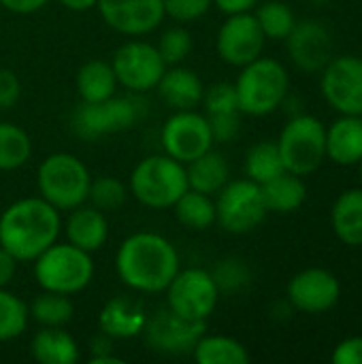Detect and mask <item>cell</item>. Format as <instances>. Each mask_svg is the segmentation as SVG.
Wrapping results in <instances>:
<instances>
[{
    "label": "cell",
    "mask_w": 362,
    "mask_h": 364,
    "mask_svg": "<svg viewBox=\"0 0 362 364\" xmlns=\"http://www.w3.org/2000/svg\"><path fill=\"white\" fill-rule=\"evenodd\" d=\"M115 271L119 279L137 292H164L179 271V254L162 235L137 232L119 245Z\"/></svg>",
    "instance_id": "6da1fadb"
},
{
    "label": "cell",
    "mask_w": 362,
    "mask_h": 364,
    "mask_svg": "<svg viewBox=\"0 0 362 364\" xmlns=\"http://www.w3.org/2000/svg\"><path fill=\"white\" fill-rule=\"evenodd\" d=\"M60 211L45 198H21L0 215V245L19 262H32L60 237Z\"/></svg>",
    "instance_id": "7a4b0ae2"
},
{
    "label": "cell",
    "mask_w": 362,
    "mask_h": 364,
    "mask_svg": "<svg viewBox=\"0 0 362 364\" xmlns=\"http://www.w3.org/2000/svg\"><path fill=\"white\" fill-rule=\"evenodd\" d=\"M288 87L290 79L284 64L262 55L241 66V75L235 81L239 109L252 117H265L280 109L288 96Z\"/></svg>",
    "instance_id": "3957f363"
},
{
    "label": "cell",
    "mask_w": 362,
    "mask_h": 364,
    "mask_svg": "<svg viewBox=\"0 0 362 364\" xmlns=\"http://www.w3.org/2000/svg\"><path fill=\"white\" fill-rule=\"evenodd\" d=\"M130 194L145 207L171 209L188 190L186 166L171 156H147L130 173Z\"/></svg>",
    "instance_id": "277c9868"
},
{
    "label": "cell",
    "mask_w": 362,
    "mask_h": 364,
    "mask_svg": "<svg viewBox=\"0 0 362 364\" xmlns=\"http://www.w3.org/2000/svg\"><path fill=\"white\" fill-rule=\"evenodd\" d=\"M36 183L41 198L58 211H70L87 200L92 177L87 166L77 156L58 151L41 162Z\"/></svg>",
    "instance_id": "5b68a950"
},
{
    "label": "cell",
    "mask_w": 362,
    "mask_h": 364,
    "mask_svg": "<svg viewBox=\"0 0 362 364\" xmlns=\"http://www.w3.org/2000/svg\"><path fill=\"white\" fill-rule=\"evenodd\" d=\"M34 277L43 290L70 296L90 286L94 262L90 252L73 243H53L34 258Z\"/></svg>",
    "instance_id": "8992f818"
},
{
    "label": "cell",
    "mask_w": 362,
    "mask_h": 364,
    "mask_svg": "<svg viewBox=\"0 0 362 364\" xmlns=\"http://www.w3.org/2000/svg\"><path fill=\"white\" fill-rule=\"evenodd\" d=\"M277 147L288 173L312 175L326 158V126L314 115H294L284 126Z\"/></svg>",
    "instance_id": "52a82bcc"
},
{
    "label": "cell",
    "mask_w": 362,
    "mask_h": 364,
    "mask_svg": "<svg viewBox=\"0 0 362 364\" xmlns=\"http://www.w3.org/2000/svg\"><path fill=\"white\" fill-rule=\"evenodd\" d=\"M262 190L252 179L228 181L215 200V222L230 235H247L267 218Z\"/></svg>",
    "instance_id": "ba28073f"
},
{
    "label": "cell",
    "mask_w": 362,
    "mask_h": 364,
    "mask_svg": "<svg viewBox=\"0 0 362 364\" xmlns=\"http://www.w3.org/2000/svg\"><path fill=\"white\" fill-rule=\"evenodd\" d=\"M164 292L166 305L181 318L194 322H207L220 299V288L213 275L205 269L177 271Z\"/></svg>",
    "instance_id": "9c48e42d"
},
{
    "label": "cell",
    "mask_w": 362,
    "mask_h": 364,
    "mask_svg": "<svg viewBox=\"0 0 362 364\" xmlns=\"http://www.w3.org/2000/svg\"><path fill=\"white\" fill-rule=\"evenodd\" d=\"M139 102L132 98H107L98 102H83L73 113V130L85 141H96L122 130H128L139 119Z\"/></svg>",
    "instance_id": "30bf717a"
},
{
    "label": "cell",
    "mask_w": 362,
    "mask_h": 364,
    "mask_svg": "<svg viewBox=\"0 0 362 364\" xmlns=\"http://www.w3.org/2000/svg\"><path fill=\"white\" fill-rule=\"evenodd\" d=\"M207 333V322L186 320L175 314L169 305L160 307L154 316H147L143 335L145 343L164 356L192 354L198 339Z\"/></svg>",
    "instance_id": "8fae6325"
},
{
    "label": "cell",
    "mask_w": 362,
    "mask_h": 364,
    "mask_svg": "<svg viewBox=\"0 0 362 364\" xmlns=\"http://www.w3.org/2000/svg\"><path fill=\"white\" fill-rule=\"evenodd\" d=\"M320 73V90L324 100L339 115H362L361 55H333Z\"/></svg>",
    "instance_id": "7c38bea8"
},
{
    "label": "cell",
    "mask_w": 362,
    "mask_h": 364,
    "mask_svg": "<svg viewBox=\"0 0 362 364\" xmlns=\"http://www.w3.org/2000/svg\"><path fill=\"white\" fill-rule=\"evenodd\" d=\"M111 66L117 77V83L132 92L154 90L166 70V62L162 60L158 47L145 41L124 43L115 51Z\"/></svg>",
    "instance_id": "4fadbf2b"
},
{
    "label": "cell",
    "mask_w": 362,
    "mask_h": 364,
    "mask_svg": "<svg viewBox=\"0 0 362 364\" xmlns=\"http://www.w3.org/2000/svg\"><path fill=\"white\" fill-rule=\"evenodd\" d=\"M213 134L207 115L196 111H175L162 126V147L166 156L188 164L213 147Z\"/></svg>",
    "instance_id": "5bb4252c"
},
{
    "label": "cell",
    "mask_w": 362,
    "mask_h": 364,
    "mask_svg": "<svg viewBox=\"0 0 362 364\" xmlns=\"http://www.w3.org/2000/svg\"><path fill=\"white\" fill-rule=\"evenodd\" d=\"M267 36L262 34L254 13L228 15L218 30L215 49L218 55L230 66H245L262 55Z\"/></svg>",
    "instance_id": "9a60e30c"
},
{
    "label": "cell",
    "mask_w": 362,
    "mask_h": 364,
    "mask_svg": "<svg viewBox=\"0 0 362 364\" xmlns=\"http://www.w3.org/2000/svg\"><path fill=\"white\" fill-rule=\"evenodd\" d=\"M286 296L292 309L318 316V314H326L339 303L341 284L331 271L314 267L297 273L288 282Z\"/></svg>",
    "instance_id": "2e32d148"
},
{
    "label": "cell",
    "mask_w": 362,
    "mask_h": 364,
    "mask_svg": "<svg viewBox=\"0 0 362 364\" xmlns=\"http://www.w3.org/2000/svg\"><path fill=\"white\" fill-rule=\"evenodd\" d=\"M288 55L297 68L305 73H320L333 60V34L318 19L297 21L286 36Z\"/></svg>",
    "instance_id": "e0dca14e"
},
{
    "label": "cell",
    "mask_w": 362,
    "mask_h": 364,
    "mask_svg": "<svg viewBox=\"0 0 362 364\" xmlns=\"http://www.w3.org/2000/svg\"><path fill=\"white\" fill-rule=\"evenodd\" d=\"M96 9L109 28L126 36L149 34L164 19L162 0H98Z\"/></svg>",
    "instance_id": "ac0fdd59"
},
{
    "label": "cell",
    "mask_w": 362,
    "mask_h": 364,
    "mask_svg": "<svg viewBox=\"0 0 362 364\" xmlns=\"http://www.w3.org/2000/svg\"><path fill=\"white\" fill-rule=\"evenodd\" d=\"M147 314L141 301L130 296H113L98 316L100 333L111 339H132L143 333Z\"/></svg>",
    "instance_id": "d6986e66"
},
{
    "label": "cell",
    "mask_w": 362,
    "mask_h": 364,
    "mask_svg": "<svg viewBox=\"0 0 362 364\" xmlns=\"http://www.w3.org/2000/svg\"><path fill=\"white\" fill-rule=\"evenodd\" d=\"M156 90H158L162 102L175 111L196 109L203 102V94H205L201 77L194 70L181 68V66L166 68L164 75L160 77Z\"/></svg>",
    "instance_id": "ffe728a7"
},
{
    "label": "cell",
    "mask_w": 362,
    "mask_h": 364,
    "mask_svg": "<svg viewBox=\"0 0 362 364\" xmlns=\"http://www.w3.org/2000/svg\"><path fill=\"white\" fill-rule=\"evenodd\" d=\"M326 158L354 166L362 158V115H341L326 128Z\"/></svg>",
    "instance_id": "44dd1931"
},
{
    "label": "cell",
    "mask_w": 362,
    "mask_h": 364,
    "mask_svg": "<svg viewBox=\"0 0 362 364\" xmlns=\"http://www.w3.org/2000/svg\"><path fill=\"white\" fill-rule=\"evenodd\" d=\"M64 230H66L68 243L92 254L105 245V241L109 237V222L100 209L79 205V207L70 209Z\"/></svg>",
    "instance_id": "7402d4cb"
},
{
    "label": "cell",
    "mask_w": 362,
    "mask_h": 364,
    "mask_svg": "<svg viewBox=\"0 0 362 364\" xmlns=\"http://www.w3.org/2000/svg\"><path fill=\"white\" fill-rule=\"evenodd\" d=\"M331 226L335 237L350 245H362V188L346 190L337 196L331 209Z\"/></svg>",
    "instance_id": "603a6c76"
},
{
    "label": "cell",
    "mask_w": 362,
    "mask_h": 364,
    "mask_svg": "<svg viewBox=\"0 0 362 364\" xmlns=\"http://www.w3.org/2000/svg\"><path fill=\"white\" fill-rule=\"evenodd\" d=\"M186 175H188V188L203 192V194H218L230 177V168L228 162L222 154L209 149L203 156L194 158L188 162L186 166Z\"/></svg>",
    "instance_id": "cb8c5ba5"
},
{
    "label": "cell",
    "mask_w": 362,
    "mask_h": 364,
    "mask_svg": "<svg viewBox=\"0 0 362 364\" xmlns=\"http://www.w3.org/2000/svg\"><path fill=\"white\" fill-rule=\"evenodd\" d=\"M32 358L41 364H75L79 360V346L77 341L60 328L43 326L30 343Z\"/></svg>",
    "instance_id": "d4e9b609"
},
{
    "label": "cell",
    "mask_w": 362,
    "mask_h": 364,
    "mask_svg": "<svg viewBox=\"0 0 362 364\" xmlns=\"http://www.w3.org/2000/svg\"><path fill=\"white\" fill-rule=\"evenodd\" d=\"M260 190H262L267 211H273V213H292L307 198V186L303 177L288 173V171L262 183Z\"/></svg>",
    "instance_id": "484cf974"
},
{
    "label": "cell",
    "mask_w": 362,
    "mask_h": 364,
    "mask_svg": "<svg viewBox=\"0 0 362 364\" xmlns=\"http://www.w3.org/2000/svg\"><path fill=\"white\" fill-rule=\"evenodd\" d=\"M77 92L83 102H98L115 96L117 77L113 66L105 60H90L77 70Z\"/></svg>",
    "instance_id": "4316f807"
},
{
    "label": "cell",
    "mask_w": 362,
    "mask_h": 364,
    "mask_svg": "<svg viewBox=\"0 0 362 364\" xmlns=\"http://www.w3.org/2000/svg\"><path fill=\"white\" fill-rule=\"evenodd\" d=\"M192 356L198 364H247L250 352L247 348L224 335H203L192 350Z\"/></svg>",
    "instance_id": "83f0119b"
},
{
    "label": "cell",
    "mask_w": 362,
    "mask_h": 364,
    "mask_svg": "<svg viewBox=\"0 0 362 364\" xmlns=\"http://www.w3.org/2000/svg\"><path fill=\"white\" fill-rule=\"evenodd\" d=\"M171 209H175L177 222L188 230H205L215 224V200L209 194L188 188Z\"/></svg>",
    "instance_id": "f1b7e54d"
},
{
    "label": "cell",
    "mask_w": 362,
    "mask_h": 364,
    "mask_svg": "<svg viewBox=\"0 0 362 364\" xmlns=\"http://www.w3.org/2000/svg\"><path fill=\"white\" fill-rule=\"evenodd\" d=\"M284 171L286 168H284V162H282L277 141H260L254 147H250V151L245 156V175H247V179L262 186L269 179L282 175Z\"/></svg>",
    "instance_id": "f546056e"
},
{
    "label": "cell",
    "mask_w": 362,
    "mask_h": 364,
    "mask_svg": "<svg viewBox=\"0 0 362 364\" xmlns=\"http://www.w3.org/2000/svg\"><path fill=\"white\" fill-rule=\"evenodd\" d=\"M28 314L34 322H38L41 326H51V328H60L66 326L73 320L75 307L68 299V294H60V292H49L43 290V294H38L30 307Z\"/></svg>",
    "instance_id": "4dcf8cb0"
},
{
    "label": "cell",
    "mask_w": 362,
    "mask_h": 364,
    "mask_svg": "<svg viewBox=\"0 0 362 364\" xmlns=\"http://www.w3.org/2000/svg\"><path fill=\"white\" fill-rule=\"evenodd\" d=\"M32 143L23 128L0 122V171H15L30 160Z\"/></svg>",
    "instance_id": "1f68e13d"
},
{
    "label": "cell",
    "mask_w": 362,
    "mask_h": 364,
    "mask_svg": "<svg viewBox=\"0 0 362 364\" xmlns=\"http://www.w3.org/2000/svg\"><path fill=\"white\" fill-rule=\"evenodd\" d=\"M262 34L267 38H273V41H286V36L292 32L294 23H297V17L292 13V9L286 4V2H280V0H271V2H265L262 6H258V11L254 13Z\"/></svg>",
    "instance_id": "d6a6232c"
},
{
    "label": "cell",
    "mask_w": 362,
    "mask_h": 364,
    "mask_svg": "<svg viewBox=\"0 0 362 364\" xmlns=\"http://www.w3.org/2000/svg\"><path fill=\"white\" fill-rule=\"evenodd\" d=\"M28 305L13 292L0 288V341L19 337L28 326Z\"/></svg>",
    "instance_id": "836d02e7"
},
{
    "label": "cell",
    "mask_w": 362,
    "mask_h": 364,
    "mask_svg": "<svg viewBox=\"0 0 362 364\" xmlns=\"http://www.w3.org/2000/svg\"><path fill=\"white\" fill-rule=\"evenodd\" d=\"M126 196H128L126 186L119 179H115V177L92 179L90 192H87V200L92 203V207L100 209L102 213L119 209L126 203Z\"/></svg>",
    "instance_id": "e575fe53"
},
{
    "label": "cell",
    "mask_w": 362,
    "mask_h": 364,
    "mask_svg": "<svg viewBox=\"0 0 362 364\" xmlns=\"http://www.w3.org/2000/svg\"><path fill=\"white\" fill-rule=\"evenodd\" d=\"M192 34L186 30V28H181V26H175V28H169L162 36H160V41H158V51H160V55H162V60L166 62V66L169 64H179V62H183L188 55H190V51H192Z\"/></svg>",
    "instance_id": "d590c367"
},
{
    "label": "cell",
    "mask_w": 362,
    "mask_h": 364,
    "mask_svg": "<svg viewBox=\"0 0 362 364\" xmlns=\"http://www.w3.org/2000/svg\"><path fill=\"white\" fill-rule=\"evenodd\" d=\"M203 105L207 109V115H220V113H241L239 98L235 83H213L203 94ZM243 115V113H241Z\"/></svg>",
    "instance_id": "8d00e7d4"
},
{
    "label": "cell",
    "mask_w": 362,
    "mask_h": 364,
    "mask_svg": "<svg viewBox=\"0 0 362 364\" xmlns=\"http://www.w3.org/2000/svg\"><path fill=\"white\" fill-rule=\"evenodd\" d=\"M211 275H213L220 292L222 290L233 292V290H239L245 284H250V271H247V267L241 260H235V258L222 260Z\"/></svg>",
    "instance_id": "74e56055"
},
{
    "label": "cell",
    "mask_w": 362,
    "mask_h": 364,
    "mask_svg": "<svg viewBox=\"0 0 362 364\" xmlns=\"http://www.w3.org/2000/svg\"><path fill=\"white\" fill-rule=\"evenodd\" d=\"M211 0H162L164 17H171L181 23L201 19L211 9Z\"/></svg>",
    "instance_id": "f35d334b"
},
{
    "label": "cell",
    "mask_w": 362,
    "mask_h": 364,
    "mask_svg": "<svg viewBox=\"0 0 362 364\" xmlns=\"http://www.w3.org/2000/svg\"><path fill=\"white\" fill-rule=\"evenodd\" d=\"M213 141L228 143L233 141L241 130V113H220V115H207Z\"/></svg>",
    "instance_id": "ab89813d"
},
{
    "label": "cell",
    "mask_w": 362,
    "mask_h": 364,
    "mask_svg": "<svg viewBox=\"0 0 362 364\" xmlns=\"http://www.w3.org/2000/svg\"><path fill=\"white\" fill-rule=\"evenodd\" d=\"M21 98V81L19 77L9 70L0 68V111L13 109Z\"/></svg>",
    "instance_id": "60d3db41"
},
{
    "label": "cell",
    "mask_w": 362,
    "mask_h": 364,
    "mask_svg": "<svg viewBox=\"0 0 362 364\" xmlns=\"http://www.w3.org/2000/svg\"><path fill=\"white\" fill-rule=\"evenodd\" d=\"M331 360L335 364H362V337L344 339L335 348Z\"/></svg>",
    "instance_id": "b9f144b4"
},
{
    "label": "cell",
    "mask_w": 362,
    "mask_h": 364,
    "mask_svg": "<svg viewBox=\"0 0 362 364\" xmlns=\"http://www.w3.org/2000/svg\"><path fill=\"white\" fill-rule=\"evenodd\" d=\"M17 258L0 245V288H6L17 273Z\"/></svg>",
    "instance_id": "7bdbcfd3"
},
{
    "label": "cell",
    "mask_w": 362,
    "mask_h": 364,
    "mask_svg": "<svg viewBox=\"0 0 362 364\" xmlns=\"http://www.w3.org/2000/svg\"><path fill=\"white\" fill-rule=\"evenodd\" d=\"M49 0H0V4L11 11V13H17V15H30V13H36L41 11Z\"/></svg>",
    "instance_id": "ee69618b"
},
{
    "label": "cell",
    "mask_w": 362,
    "mask_h": 364,
    "mask_svg": "<svg viewBox=\"0 0 362 364\" xmlns=\"http://www.w3.org/2000/svg\"><path fill=\"white\" fill-rule=\"evenodd\" d=\"M211 2L226 15L252 13V9L258 4V0H211Z\"/></svg>",
    "instance_id": "f6af8a7d"
},
{
    "label": "cell",
    "mask_w": 362,
    "mask_h": 364,
    "mask_svg": "<svg viewBox=\"0 0 362 364\" xmlns=\"http://www.w3.org/2000/svg\"><path fill=\"white\" fill-rule=\"evenodd\" d=\"M62 6H66L68 11H77V13H83V11H90L96 6L98 0H58Z\"/></svg>",
    "instance_id": "bcb514c9"
},
{
    "label": "cell",
    "mask_w": 362,
    "mask_h": 364,
    "mask_svg": "<svg viewBox=\"0 0 362 364\" xmlns=\"http://www.w3.org/2000/svg\"><path fill=\"white\" fill-rule=\"evenodd\" d=\"M90 363L92 364H124L122 358H117V356H113V354H105V356H92L90 358Z\"/></svg>",
    "instance_id": "7dc6e473"
},
{
    "label": "cell",
    "mask_w": 362,
    "mask_h": 364,
    "mask_svg": "<svg viewBox=\"0 0 362 364\" xmlns=\"http://www.w3.org/2000/svg\"><path fill=\"white\" fill-rule=\"evenodd\" d=\"M358 175H361V181H362V158L358 160Z\"/></svg>",
    "instance_id": "c3c4849f"
},
{
    "label": "cell",
    "mask_w": 362,
    "mask_h": 364,
    "mask_svg": "<svg viewBox=\"0 0 362 364\" xmlns=\"http://www.w3.org/2000/svg\"><path fill=\"white\" fill-rule=\"evenodd\" d=\"M312 2H316V4H324V2H329V0H312Z\"/></svg>",
    "instance_id": "681fc988"
}]
</instances>
